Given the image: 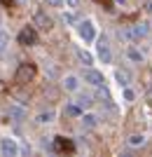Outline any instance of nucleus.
<instances>
[{"label": "nucleus", "mask_w": 152, "mask_h": 157, "mask_svg": "<svg viewBox=\"0 0 152 157\" xmlns=\"http://www.w3.org/2000/svg\"><path fill=\"white\" fill-rule=\"evenodd\" d=\"M129 59H131V61H136V63H143V59H145V56H143V54H140L138 49H129Z\"/></svg>", "instance_id": "17"}, {"label": "nucleus", "mask_w": 152, "mask_h": 157, "mask_svg": "<svg viewBox=\"0 0 152 157\" xmlns=\"http://www.w3.org/2000/svg\"><path fill=\"white\" fill-rule=\"evenodd\" d=\"M136 98V94H133V89H129V87H124V101H133Z\"/></svg>", "instance_id": "19"}, {"label": "nucleus", "mask_w": 152, "mask_h": 157, "mask_svg": "<svg viewBox=\"0 0 152 157\" xmlns=\"http://www.w3.org/2000/svg\"><path fill=\"white\" fill-rule=\"evenodd\" d=\"M75 103L84 110V108H89V105L94 103V98H91V94H77V96H75Z\"/></svg>", "instance_id": "11"}, {"label": "nucleus", "mask_w": 152, "mask_h": 157, "mask_svg": "<svg viewBox=\"0 0 152 157\" xmlns=\"http://www.w3.org/2000/svg\"><path fill=\"white\" fill-rule=\"evenodd\" d=\"M45 2H47L49 7H61L63 2H66V0H45Z\"/></svg>", "instance_id": "20"}, {"label": "nucleus", "mask_w": 152, "mask_h": 157, "mask_svg": "<svg viewBox=\"0 0 152 157\" xmlns=\"http://www.w3.org/2000/svg\"><path fill=\"white\" fill-rule=\"evenodd\" d=\"M77 33H80V38L84 40V42H91L94 38H96V31H94V24L89 19H84V21H80L77 24Z\"/></svg>", "instance_id": "4"}, {"label": "nucleus", "mask_w": 152, "mask_h": 157, "mask_svg": "<svg viewBox=\"0 0 152 157\" xmlns=\"http://www.w3.org/2000/svg\"><path fill=\"white\" fill-rule=\"evenodd\" d=\"M54 152H75V143L70 138L56 136L54 138Z\"/></svg>", "instance_id": "6"}, {"label": "nucleus", "mask_w": 152, "mask_h": 157, "mask_svg": "<svg viewBox=\"0 0 152 157\" xmlns=\"http://www.w3.org/2000/svg\"><path fill=\"white\" fill-rule=\"evenodd\" d=\"M82 124H84L87 129H94V127L98 124V117H96V115H89V113H87V115H82Z\"/></svg>", "instance_id": "13"}, {"label": "nucleus", "mask_w": 152, "mask_h": 157, "mask_svg": "<svg viewBox=\"0 0 152 157\" xmlns=\"http://www.w3.org/2000/svg\"><path fill=\"white\" fill-rule=\"evenodd\" d=\"M145 143V136L143 134H133L131 138H129V145H143Z\"/></svg>", "instance_id": "18"}, {"label": "nucleus", "mask_w": 152, "mask_h": 157, "mask_svg": "<svg viewBox=\"0 0 152 157\" xmlns=\"http://www.w3.org/2000/svg\"><path fill=\"white\" fill-rule=\"evenodd\" d=\"M82 78H84V82H89V85H94V87H103V82H106L103 73L94 71V68H84V71H82Z\"/></svg>", "instance_id": "5"}, {"label": "nucleus", "mask_w": 152, "mask_h": 157, "mask_svg": "<svg viewBox=\"0 0 152 157\" xmlns=\"http://www.w3.org/2000/svg\"><path fill=\"white\" fill-rule=\"evenodd\" d=\"M0 152H2L5 157H17L19 155V145H17L14 138L5 136V138H0Z\"/></svg>", "instance_id": "3"}, {"label": "nucleus", "mask_w": 152, "mask_h": 157, "mask_svg": "<svg viewBox=\"0 0 152 157\" xmlns=\"http://www.w3.org/2000/svg\"><path fill=\"white\" fill-rule=\"evenodd\" d=\"M147 98H150V103H152V89H150V94H147Z\"/></svg>", "instance_id": "24"}, {"label": "nucleus", "mask_w": 152, "mask_h": 157, "mask_svg": "<svg viewBox=\"0 0 152 157\" xmlns=\"http://www.w3.org/2000/svg\"><path fill=\"white\" fill-rule=\"evenodd\" d=\"M0 2H2V5H12V0H0Z\"/></svg>", "instance_id": "23"}, {"label": "nucleus", "mask_w": 152, "mask_h": 157, "mask_svg": "<svg viewBox=\"0 0 152 157\" xmlns=\"http://www.w3.org/2000/svg\"><path fill=\"white\" fill-rule=\"evenodd\" d=\"M54 120V110H47V113H40L38 117H35V122H40V124H47V122H52Z\"/></svg>", "instance_id": "14"}, {"label": "nucleus", "mask_w": 152, "mask_h": 157, "mask_svg": "<svg viewBox=\"0 0 152 157\" xmlns=\"http://www.w3.org/2000/svg\"><path fill=\"white\" fill-rule=\"evenodd\" d=\"M63 113H66L68 117H82V108H80L77 103H66V108H63Z\"/></svg>", "instance_id": "10"}, {"label": "nucleus", "mask_w": 152, "mask_h": 157, "mask_svg": "<svg viewBox=\"0 0 152 157\" xmlns=\"http://www.w3.org/2000/svg\"><path fill=\"white\" fill-rule=\"evenodd\" d=\"M96 2H103V0H96Z\"/></svg>", "instance_id": "26"}, {"label": "nucleus", "mask_w": 152, "mask_h": 157, "mask_svg": "<svg viewBox=\"0 0 152 157\" xmlns=\"http://www.w3.org/2000/svg\"><path fill=\"white\" fill-rule=\"evenodd\" d=\"M66 5L68 7H77V0H66Z\"/></svg>", "instance_id": "22"}, {"label": "nucleus", "mask_w": 152, "mask_h": 157, "mask_svg": "<svg viewBox=\"0 0 152 157\" xmlns=\"http://www.w3.org/2000/svg\"><path fill=\"white\" fill-rule=\"evenodd\" d=\"M63 21H66V24H75V14L66 12V14H63Z\"/></svg>", "instance_id": "21"}, {"label": "nucleus", "mask_w": 152, "mask_h": 157, "mask_svg": "<svg viewBox=\"0 0 152 157\" xmlns=\"http://www.w3.org/2000/svg\"><path fill=\"white\" fill-rule=\"evenodd\" d=\"M7 115H9V117H14V120H21L24 115H26V110H24L21 105H9V108H7Z\"/></svg>", "instance_id": "12"}, {"label": "nucleus", "mask_w": 152, "mask_h": 157, "mask_svg": "<svg viewBox=\"0 0 152 157\" xmlns=\"http://www.w3.org/2000/svg\"><path fill=\"white\" fill-rule=\"evenodd\" d=\"M115 2H122V5H124V0H115Z\"/></svg>", "instance_id": "25"}, {"label": "nucleus", "mask_w": 152, "mask_h": 157, "mask_svg": "<svg viewBox=\"0 0 152 157\" xmlns=\"http://www.w3.org/2000/svg\"><path fill=\"white\" fill-rule=\"evenodd\" d=\"M33 78H35V63H31V61H24V63H19L14 80H17L19 85H26L28 80H33Z\"/></svg>", "instance_id": "1"}, {"label": "nucleus", "mask_w": 152, "mask_h": 157, "mask_svg": "<svg viewBox=\"0 0 152 157\" xmlns=\"http://www.w3.org/2000/svg\"><path fill=\"white\" fill-rule=\"evenodd\" d=\"M77 56H80V61H82L84 66H91V63H94L91 54H89V52H84V49H80V52H77Z\"/></svg>", "instance_id": "16"}, {"label": "nucleus", "mask_w": 152, "mask_h": 157, "mask_svg": "<svg viewBox=\"0 0 152 157\" xmlns=\"http://www.w3.org/2000/svg\"><path fill=\"white\" fill-rule=\"evenodd\" d=\"M33 26H38L40 31H49V28H52V19H49L45 12H35V17H33Z\"/></svg>", "instance_id": "8"}, {"label": "nucleus", "mask_w": 152, "mask_h": 157, "mask_svg": "<svg viewBox=\"0 0 152 157\" xmlns=\"http://www.w3.org/2000/svg\"><path fill=\"white\" fill-rule=\"evenodd\" d=\"M19 45L24 47H31V45H38V31H35V26H26L24 31L19 33Z\"/></svg>", "instance_id": "2"}, {"label": "nucleus", "mask_w": 152, "mask_h": 157, "mask_svg": "<svg viewBox=\"0 0 152 157\" xmlns=\"http://www.w3.org/2000/svg\"><path fill=\"white\" fill-rule=\"evenodd\" d=\"M96 49H98V59L103 61V63H110V61H113V52H110V47H108V40H106V38H98Z\"/></svg>", "instance_id": "7"}, {"label": "nucleus", "mask_w": 152, "mask_h": 157, "mask_svg": "<svg viewBox=\"0 0 152 157\" xmlns=\"http://www.w3.org/2000/svg\"><path fill=\"white\" fill-rule=\"evenodd\" d=\"M80 87V80L75 78V75H66V80H63V89L66 92H77Z\"/></svg>", "instance_id": "9"}, {"label": "nucleus", "mask_w": 152, "mask_h": 157, "mask_svg": "<svg viewBox=\"0 0 152 157\" xmlns=\"http://www.w3.org/2000/svg\"><path fill=\"white\" fill-rule=\"evenodd\" d=\"M115 78H117V82H119L122 87L129 85V73H126V71H117V73H115Z\"/></svg>", "instance_id": "15"}]
</instances>
